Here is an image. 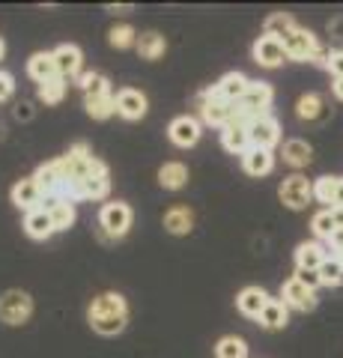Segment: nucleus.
<instances>
[{
    "instance_id": "f257e3e1",
    "label": "nucleus",
    "mask_w": 343,
    "mask_h": 358,
    "mask_svg": "<svg viewBox=\"0 0 343 358\" xmlns=\"http://www.w3.org/2000/svg\"><path fill=\"white\" fill-rule=\"evenodd\" d=\"M87 320H90V326L105 334V338H114L126 329L129 322V308H126V299L119 293H102L93 299L90 310H87Z\"/></svg>"
},
{
    "instance_id": "f03ea898",
    "label": "nucleus",
    "mask_w": 343,
    "mask_h": 358,
    "mask_svg": "<svg viewBox=\"0 0 343 358\" xmlns=\"http://www.w3.org/2000/svg\"><path fill=\"white\" fill-rule=\"evenodd\" d=\"M272 87L265 81H251L248 84V93L242 96V102L236 105V120L245 122V126H251L254 120L260 117H269V108H272Z\"/></svg>"
},
{
    "instance_id": "7ed1b4c3",
    "label": "nucleus",
    "mask_w": 343,
    "mask_h": 358,
    "mask_svg": "<svg viewBox=\"0 0 343 358\" xmlns=\"http://www.w3.org/2000/svg\"><path fill=\"white\" fill-rule=\"evenodd\" d=\"M236 110L239 108L233 102H227V99H221L215 90H206L200 96V117H203V122H209V126H218V129L230 126V122L236 120Z\"/></svg>"
},
{
    "instance_id": "20e7f679",
    "label": "nucleus",
    "mask_w": 343,
    "mask_h": 358,
    "mask_svg": "<svg viewBox=\"0 0 343 358\" xmlns=\"http://www.w3.org/2000/svg\"><path fill=\"white\" fill-rule=\"evenodd\" d=\"M30 313H33V299L24 289H6L0 296V320L6 326H21V322L30 320Z\"/></svg>"
},
{
    "instance_id": "39448f33",
    "label": "nucleus",
    "mask_w": 343,
    "mask_h": 358,
    "mask_svg": "<svg viewBox=\"0 0 343 358\" xmlns=\"http://www.w3.org/2000/svg\"><path fill=\"white\" fill-rule=\"evenodd\" d=\"M278 197H281L284 206L305 209L307 203H311V197H314V182L307 176H302V173H293V176H286L284 182H281Z\"/></svg>"
},
{
    "instance_id": "423d86ee",
    "label": "nucleus",
    "mask_w": 343,
    "mask_h": 358,
    "mask_svg": "<svg viewBox=\"0 0 343 358\" xmlns=\"http://www.w3.org/2000/svg\"><path fill=\"white\" fill-rule=\"evenodd\" d=\"M284 51H286V57L290 60H298V63H307V60H314V51L319 48V42L311 30H305V27H295L290 36H284Z\"/></svg>"
},
{
    "instance_id": "0eeeda50",
    "label": "nucleus",
    "mask_w": 343,
    "mask_h": 358,
    "mask_svg": "<svg viewBox=\"0 0 343 358\" xmlns=\"http://www.w3.org/2000/svg\"><path fill=\"white\" fill-rule=\"evenodd\" d=\"M98 224L108 236H126L131 227V209L126 203H105L102 212H98Z\"/></svg>"
},
{
    "instance_id": "6e6552de",
    "label": "nucleus",
    "mask_w": 343,
    "mask_h": 358,
    "mask_svg": "<svg viewBox=\"0 0 343 358\" xmlns=\"http://www.w3.org/2000/svg\"><path fill=\"white\" fill-rule=\"evenodd\" d=\"M248 131H251V147L272 150V147H278V143H281V126H278V120H275V117L254 120L248 126Z\"/></svg>"
},
{
    "instance_id": "1a4fd4ad",
    "label": "nucleus",
    "mask_w": 343,
    "mask_h": 358,
    "mask_svg": "<svg viewBox=\"0 0 343 358\" xmlns=\"http://www.w3.org/2000/svg\"><path fill=\"white\" fill-rule=\"evenodd\" d=\"M290 57H286L284 51V42L275 39V36H260L257 42H254V63L265 66V69H275V66L286 63Z\"/></svg>"
},
{
    "instance_id": "9d476101",
    "label": "nucleus",
    "mask_w": 343,
    "mask_h": 358,
    "mask_svg": "<svg viewBox=\"0 0 343 358\" xmlns=\"http://www.w3.org/2000/svg\"><path fill=\"white\" fill-rule=\"evenodd\" d=\"M281 299L286 301V308H295V310H314L316 308V293L307 289L305 284H298L295 278H290V281L281 287Z\"/></svg>"
},
{
    "instance_id": "9b49d317",
    "label": "nucleus",
    "mask_w": 343,
    "mask_h": 358,
    "mask_svg": "<svg viewBox=\"0 0 343 358\" xmlns=\"http://www.w3.org/2000/svg\"><path fill=\"white\" fill-rule=\"evenodd\" d=\"M221 143H224L227 152L245 155L251 150V131H248V126H245V122H239V120H233L230 126L221 129Z\"/></svg>"
},
{
    "instance_id": "f8f14e48",
    "label": "nucleus",
    "mask_w": 343,
    "mask_h": 358,
    "mask_svg": "<svg viewBox=\"0 0 343 358\" xmlns=\"http://www.w3.org/2000/svg\"><path fill=\"white\" fill-rule=\"evenodd\" d=\"M117 114L126 117V120H140L143 114H147V96L140 93V90H119L117 93Z\"/></svg>"
},
{
    "instance_id": "ddd939ff",
    "label": "nucleus",
    "mask_w": 343,
    "mask_h": 358,
    "mask_svg": "<svg viewBox=\"0 0 343 358\" xmlns=\"http://www.w3.org/2000/svg\"><path fill=\"white\" fill-rule=\"evenodd\" d=\"M168 134H170V141L176 143V147L188 150V147H194V143L200 141V122H197L194 117H176L170 122Z\"/></svg>"
},
{
    "instance_id": "4468645a",
    "label": "nucleus",
    "mask_w": 343,
    "mask_h": 358,
    "mask_svg": "<svg viewBox=\"0 0 343 358\" xmlns=\"http://www.w3.org/2000/svg\"><path fill=\"white\" fill-rule=\"evenodd\" d=\"M328 248L319 242H302L295 248V268H307V272H319V266L328 260Z\"/></svg>"
},
{
    "instance_id": "2eb2a0df",
    "label": "nucleus",
    "mask_w": 343,
    "mask_h": 358,
    "mask_svg": "<svg viewBox=\"0 0 343 358\" xmlns=\"http://www.w3.org/2000/svg\"><path fill=\"white\" fill-rule=\"evenodd\" d=\"M248 78L242 75V72H227L224 78H221V81L212 87L215 93L221 96V99H227V102H233V105H239L242 102V96L248 93Z\"/></svg>"
},
{
    "instance_id": "dca6fc26",
    "label": "nucleus",
    "mask_w": 343,
    "mask_h": 358,
    "mask_svg": "<svg viewBox=\"0 0 343 358\" xmlns=\"http://www.w3.org/2000/svg\"><path fill=\"white\" fill-rule=\"evenodd\" d=\"M13 203H15L18 209H27V212L42 209V206H39V203H42V192H39L36 179L27 176V179H21V182L13 185Z\"/></svg>"
},
{
    "instance_id": "f3484780",
    "label": "nucleus",
    "mask_w": 343,
    "mask_h": 358,
    "mask_svg": "<svg viewBox=\"0 0 343 358\" xmlns=\"http://www.w3.org/2000/svg\"><path fill=\"white\" fill-rule=\"evenodd\" d=\"M265 305H269V293H265L263 287H245L236 296V308L245 313V317H254V320H260Z\"/></svg>"
},
{
    "instance_id": "a211bd4d",
    "label": "nucleus",
    "mask_w": 343,
    "mask_h": 358,
    "mask_svg": "<svg viewBox=\"0 0 343 358\" xmlns=\"http://www.w3.org/2000/svg\"><path fill=\"white\" fill-rule=\"evenodd\" d=\"M54 54V63H57V75L60 78H72V75H78L81 72V48L78 45H60L57 51H51Z\"/></svg>"
},
{
    "instance_id": "6ab92c4d",
    "label": "nucleus",
    "mask_w": 343,
    "mask_h": 358,
    "mask_svg": "<svg viewBox=\"0 0 343 358\" xmlns=\"http://www.w3.org/2000/svg\"><path fill=\"white\" fill-rule=\"evenodd\" d=\"M27 75L39 87L45 84V81H51V78H57V63H54V54H48V51L33 54V57L27 60Z\"/></svg>"
},
{
    "instance_id": "aec40b11",
    "label": "nucleus",
    "mask_w": 343,
    "mask_h": 358,
    "mask_svg": "<svg viewBox=\"0 0 343 358\" xmlns=\"http://www.w3.org/2000/svg\"><path fill=\"white\" fill-rule=\"evenodd\" d=\"M242 167H245L248 176H265L275 167V155H272V150L251 147L245 155H242Z\"/></svg>"
},
{
    "instance_id": "412c9836",
    "label": "nucleus",
    "mask_w": 343,
    "mask_h": 358,
    "mask_svg": "<svg viewBox=\"0 0 343 358\" xmlns=\"http://www.w3.org/2000/svg\"><path fill=\"white\" fill-rule=\"evenodd\" d=\"M42 209H48V215L54 221V230H69L75 224V203L72 200H45Z\"/></svg>"
},
{
    "instance_id": "4be33fe9",
    "label": "nucleus",
    "mask_w": 343,
    "mask_h": 358,
    "mask_svg": "<svg viewBox=\"0 0 343 358\" xmlns=\"http://www.w3.org/2000/svg\"><path fill=\"white\" fill-rule=\"evenodd\" d=\"M24 230H27L30 239H48L51 233H54V221L48 215V209H33V212H27Z\"/></svg>"
},
{
    "instance_id": "5701e85b",
    "label": "nucleus",
    "mask_w": 343,
    "mask_h": 358,
    "mask_svg": "<svg viewBox=\"0 0 343 358\" xmlns=\"http://www.w3.org/2000/svg\"><path fill=\"white\" fill-rule=\"evenodd\" d=\"M191 224H194V215L188 206H173L164 212V227H168L173 236H185V233H191Z\"/></svg>"
},
{
    "instance_id": "b1692460",
    "label": "nucleus",
    "mask_w": 343,
    "mask_h": 358,
    "mask_svg": "<svg viewBox=\"0 0 343 358\" xmlns=\"http://www.w3.org/2000/svg\"><path fill=\"white\" fill-rule=\"evenodd\" d=\"M314 159V152H311V143L302 141V138H293V141H286L284 143V162L286 164H293V167H307Z\"/></svg>"
},
{
    "instance_id": "393cba45",
    "label": "nucleus",
    "mask_w": 343,
    "mask_h": 358,
    "mask_svg": "<svg viewBox=\"0 0 343 358\" xmlns=\"http://www.w3.org/2000/svg\"><path fill=\"white\" fill-rule=\"evenodd\" d=\"M340 179H343V176H319L316 182H314V197H316L326 209H335V203H337Z\"/></svg>"
},
{
    "instance_id": "a878e982",
    "label": "nucleus",
    "mask_w": 343,
    "mask_h": 358,
    "mask_svg": "<svg viewBox=\"0 0 343 358\" xmlns=\"http://www.w3.org/2000/svg\"><path fill=\"white\" fill-rule=\"evenodd\" d=\"M260 322L265 329H284L290 322V313H286V301L284 299H269V305L263 308Z\"/></svg>"
},
{
    "instance_id": "bb28decb",
    "label": "nucleus",
    "mask_w": 343,
    "mask_h": 358,
    "mask_svg": "<svg viewBox=\"0 0 343 358\" xmlns=\"http://www.w3.org/2000/svg\"><path fill=\"white\" fill-rule=\"evenodd\" d=\"M138 54L143 60H159L164 51H168V42H164L161 33H140L138 36Z\"/></svg>"
},
{
    "instance_id": "cd10ccee",
    "label": "nucleus",
    "mask_w": 343,
    "mask_h": 358,
    "mask_svg": "<svg viewBox=\"0 0 343 358\" xmlns=\"http://www.w3.org/2000/svg\"><path fill=\"white\" fill-rule=\"evenodd\" d=\"M159 182L161 188H170V192H176V188H182L188 182V167L180 164V162H168V164H161V171H159Z\"/></svg>"
},
{
    "instance_id": "c85d7f7f",
    "label": "nucleus",
    "mask_w": 343,
    "mask_h": 358,
    "mask_svg": "<svg viewBox=\"0 0 343 358\" xmlns=\"http://www.w3.org/2000/svg\"><path fill=\"white\" fill-rule=\"evenodd\" d=\"M293 30H295V21H293V15H286V13H275V15L265 18V24H263V36L284 39V36H290Z\"/></svg>"
},
{
    "instance_id": "c756f323",
    "label": "nucleus",
    "mask_w": 343,
    "mask_h": 358,
    "mask_svg": "<svg viewBox=\"0 0 343 358\" xmlns=\"http://www.w3.org/2000/svg\"><path fill=\"white\" fill-rule=\"evenodd\" d=\"M84 108L87 114H90L93 120H105L117 110V96L108 93V96H93V99H84Z\"/></svg>"
},
{
    "instance_id": "7c9ffc66",
    "label": "nucleus",
    "mask_w": 343,
    "mask_h": 358,
    "mask_svg": "<svg viewBox=\"0 0 343 358\" xmlns=\"http://www.w3.org/2000/svg\"><path fill=\"white\" fill-rule=\"evenodd\" d=\"M295 114L302 117V120H319L326 114V102H323V96H316V93H305L302 99H298V105H295Z\"/></svg>"
},
{
    "instance_id": "2f4dec72",
    "label": "nucleus",
    "mask_w": 343,
    "mask_h": 358,
    "mask_svg": "<svg viewBox=\"0 0 343 358\" xmlns=\"http://www.w3.org/2000/svg\"><path fill=\"white\" fill-rule=\"evenodd\" d=\"M311 227H314V233H316V236L319 239H331V236H335V233H337V221H335V212H331V209H319L316 212V215L311 218Z\"/></svg>"
},
{
    "instance_id": "473e14b6",
    "label": "nucleus",
    "mask_w": 343,
    "mask_h": 358,
    "mask_svg": "<svg viewBox=\"0 0 343 358\" xmlns=\"http://www.w3.org/2000/svg\"><path fill=\"white\" fill-rule=\"evenodd\" d=\"M215 355L218 358H248V343L230 334V338H221L218 346H215Z\"/></svg>"
},
{
    "instance_id": "72a5a7b5",
    "label": "nucleus",
    "mask_w": 343,
    "mask_h": 358,
    "mask_svg": "<svg viewBox=\"0 0 343 358\" xmlns=\"http://www.w3.org/2000/svg\"><path fill=\"white\" fill-rule=\"evenodd\" d=\"M81 87H84V99H93V96H108V93H110L108 78H105V75H98V72L84 75V78H81Z\"/></svg>"
},
{
    "instance_id": "f704fd0d",
    "label": "nucleus",
    "mask_w": 343,
    "mask_h": 358,
    "mask_svg": "<svg viewBox=\"0 0 343 358\" xmlns=\"http://www.w3.org/2000/svg\"><path fill=\"white\" fill-rule=\"evenodd\" d=\"M63 96H66V78H60V75L51 78V81H45V84L39 87V99L45 105H57Z\"/></svg>"
},
{
    "instance_id": "c9c22d12",
    "label": "nucleus",
    "mask_w": 343,
    "mask_h": 358,
    "mask_svg": "<svg viewBox=\"0 0 343 358\" xmlns=\"http://www.w3.org/2000/svg\"><path fill=\"white\" fill-rule=\"evenodd\" d=\"M319 281H323L326 287H337V284L343 281V263L337 260L335 254H331L328 260L319 266Z\"/></svg>"
},
{
    "instance_id": "e433bc0d",
    "label": "nucleus",
    "mask_w": 343,
    "mask_h": 358,
    "mask_svg": "<svg viewBox=\"0 0 343 358\" xmlns=\"http://www.w3.org/2000/svg\"><path fill=\"white\" fill-rule=\"evenodd\" d=\"M108 39H110V45H114V48H129V45H135V42H138L135 30H131L129 24H119V27H114V30L108 33Z\"/></svg>"
},
{
    "instance_id": "4c0bfd02",
    "label": "nucleus",
    "mask_w": 343,
    "mask_h": 358,
    "mask_svg": "<svg viewBox=\"0 0 343 358\" xmlns=\"http://www.w3.org/2000/svg\"><path fill=\"white\" fill-rule=\"evenodd\" d=\"M295 281L305 284L307 289H314V293H316V287H323V281H319V272H307V268H295Z\"/></svg>"
},
{
    "instance_id": "58836bf2",
    "label": "nucleus",
    "mask_w": 343,
    "mask_h": 358,
    "mask_svg": "<svg viewBox=\"0 0 343 358\" xmlns=\"http://www.w3.org/2000/svg\"><path fill=\"white\" fill-rule=\"evenodd\" d=\"M328 72L335 75V78H343V48L331 54V60H328Z\"/></svg>"
},
{
    "instance_id": "ea45409f",
    "label": "nucleus",
    "mask_w": 343,
    "mask_h": 358,
    "mask_svg": "<svg viewBox=\"0 0 343 358\" xmlns=\"http://www.w3.org/2000/svg\"><path fill=\"white\" fill-rule=\"evenodd\" d=\"M331 54H335V51H331V48H326V45L319 42V48L314 51V60H311V63H316V66H326V69H328V60H331Z\"/></svg>"
},
{
    "instance_id": "a19ab883",
    "label": "nucleus",
    "mask_w": 343,
    "mask_h": 358,
    "mask_svg": "<svg viewBox=\"0 0 343 358\" xmlns=\"http://www.w3.org/2000/svg\"><path fill=\"white\" fill-rule=\"evenodd\" d=\"M9 96H13V78H9L6 72H0V102L9 99Z\"/></svg>"
},
{
    "instance_id": "79ce46f5",
    "label": "nucleus",
    "mask_w": 343,
    "mask_h": 358,
    "mask_svg": "<svg viewBox=\"0 0 343 358\" xmlns=\"http://www.w3.org/2000/svg\"><path fill=\"white\" fill-rule=\"evenodd\" d=\"M331 90H335V96L343 102V78H335V84H331Z\"/></svg>"
},
{
    "instance_id": "37998d69",
    "label": "nucleus",
    "mask_w": 343,
    "mask_h": 358,
    "mask_svg": "<svg viewBox=\"0 0 343 358\" xmlns=\"http://www.w3.org/2000/svg\"><path fill=\"white\" fill-rule=\"evenodd\" d=\"M335 209H343V179H340V192H337V203H335Z\"/></svg>"
},
{
    "instance_id": "c03bdc74",
    "label": "nucleus",
    "mask_w": 343,
    "mask_h": 358,
    "mask_svg": "<svg viewBox=\"0 0 343 358\" xmlns=\"http://www.w3.org/2000/svg\"><path fill=\"white\" fill-rule=\"evenodd\" d=\"M331 30L340 33V39H343V21H335V24H331Z\"/></svg>"
},
{
    "instance_id": "a18cd8bd",
    "label": "nucleus",
    "mask_w": 343,
    "mask_h": 358,
    "mask_svg": "<svg viewBox=\"0 0 343 358\" xmlns=\"http://www.w3.org/2000/svg\"><path fill=\"white\" fill-rule=\"evenodd\" d=\"M3 51H6V48H3V39H0V57H3Z\"/></svg>"
},
{
    "instance_id": "49530a36",
    "label": "nucleus",
    "mask_w": 343,
    "mask_h": 358,
    "mask_svg": "<svg viewBox=\"0 0 343 358\" xmlns=\"http://www.w3.org/2000/svg\"><path fill=\"white\" fill-rule=\"evenodd\" d=\"M335 257H337V260H340V263H343V251H337V254H335Z\"/></svg>"
}]
</instances>
